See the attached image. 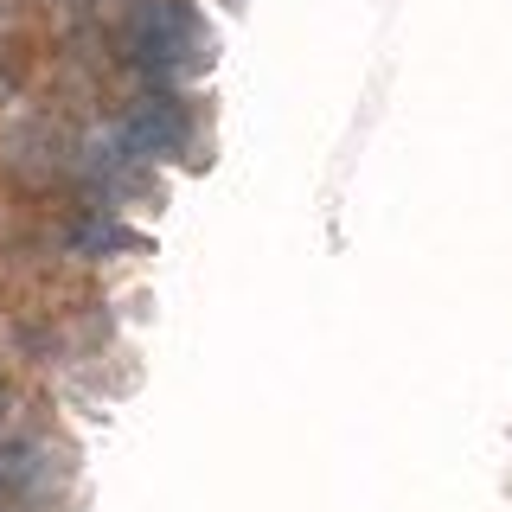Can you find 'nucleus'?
Returning <instances> with one entry per match:
<instances>
[{
	"instance_id": "1",
	"label": "nucleus",
	"mask_w": 512,
	"mask_h": 512,
	"mask_svg": "<svg viewBox=\"0 0 512 512\" xmlns=\"http://www.w3.org/2000/svg\"><path fill=\"white\" fill-rule=\"evenodd\" d=\"M122 64L141 71L148 90H180L212 64V32L192 0H128L122 13Z\"/></svg>"
},
{
	"instance_id": "2",
	"label": "nucleus",
	"mask_w": 512,
	"mask_h": 512,
	"mask_svg": "<svg viewBox=\"0 0 512 512\" xmlns=\"http://www.w3.org/2000/svg\"><path fill=\"white\" fill-rule=\"evenodd\" d=\"M109 135H116L135 160H173V154L192 148L199 122H192V103H186L180 90H148V84H141L122 103V116H116Z\"/></svg>"
},
{
	"instance_id": "3",
	"label": "nucleus",
	"mask_w": 512,
	"mask_h": 512,
	"mask_svg": "<svg viewBox=\"0 0 512 512\" xmlns=\"http://www.w3.org/2000/svg\"><path fill=\"white\" fill-rule=\"evenodd\" d=\"M58 244L71 256H90V263H103V256H141L148 250V237L135 231V224H122L116 212H103V205H84V212H71L58 224Z\"/></svg>"
},
{
	"instance_id": "4",
	"label": "nucleus",
	"mask_w": 512,
	"mask_h": 512,
	"mask_svg": "<svg viewBox=\"0 0 512 512\" xmlns=\"http://www.w3.org/2000/svg\"><path fill=\"white\" fill-rule=\"evenodd\" d=\"M7 410H13V391H7V378H0V429H7Z\"/></svg>"
},
{
	"instance_id": "5",
	"label": "nucleus",
	"mask_w": 512,
	"mask_h": 512,
	"mask_svg": "<svg viewBox=\"0 0 512 512\" xmlns=\"http://www.w3.org/2000/svg\"><path fill=\"white\" fill-rule=\"evenodd\" d=\"M7 103H13V77L0 71V109H7Z\"/></svg>"
}]
</instances>
